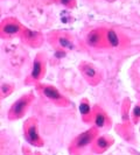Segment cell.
<instances>
[{"instance_id":"cell-1","label":"cell","mask_w":140,"mask_h":155,"mask_svg":"<svg viewBox=\"0 0 140 155\" xmlns=\"http://www.w3.org/2000/svg\"><path fill=\"white\" fill-rule=\"evenodd\" d=\"M97 137H98V128H96V127H91V128L84 131L83 133H81L71 142V146L69 149L70 153L72 155L81 153L89 145H92V142Z\"/></svg>"},{"instance_id":"cell-2","label":"cell","mask_w":140,"mask_h":155,"mask_svg":"<svg viewBox=\"0 0 140 155\" xmlns=\"http://www.w3.org/2000/svg\"><path fill=\"white\" fill-rule=\"evenodd\" d=\"M25 137L27 141L32 143L33 146L41 147L43 145V140L41 139L38 130V121L36 119L31 118L25 123Z\"/></svg>"},{"instance_id":"cell-3","label":"cell","mask_w":140,"mask_h":155,"mask_svg":"<svg viewBox=\"0 0 140 155\" xmlns=\"http://www.w3.org/2000/svg\"><path fill=\"white\" fill-rule=\"evenodd\" d=\"M31 101H32V97L29 94H26V96H22L21 98H19L11 106V109L8 111V118L11 120L20 119L26 113V111H27L29 104H31Z\"/></svg>"},{"instance_id":"cell-4","label":"cell","mask_w":140,"mask_h":155,"mask_svg":"<svg viewBox=\"0 0 140 155\" xmlns=\"http://www.w3.org/2000/svg\"><path fill=\"white\" fill-rule=\"evenodd\" d=\"M40 91L42 92V94L46 97L47 99L52 101L55 104H58L61 106H65L68 104V101L65 99V97L54 86L42 85L40 86Z\"/></svg>"},{"instance_id":"cell-5","label":"cell","mask_w":140,"mask_h":155,"mask_svg":"<svg viewBox=\"0 0 140 155\" xmlns=\"http://www.w3.org/2000/svg\"><path fill=\"white\" fill-rule=\"evenodd\" d=\"M113 143V140L110 137H104V135H99L97 137L95 141L92 142V150L95 153H104L105 150H108L111 145Z\"/></svg>"},{"instance_id":"cell-6","label":"cell","mask_w":140,"mask_h":155,"mask_svg":"<svg viewBox=\"0 0 140 155\" xmlns=\"http://www.w3.org/2000/svg\"><path fill=\"white\" fill-rule=\"evenodd\" d=\"M81 70H82V74L84 75V77L91 83V84H96L99 82V75H98V71L97 69L89 64V63H83L81 65Z\"/></svg>"},{"instance_id":"cell-7","label":"cell","mask_w":140,"mask_h":155,"mask_svg":"<svg viewBox=\"0 0 140 155\" xmlns=\"http://www.w3.org/2000/svg\"><path fill=\"white\" fill-rule=\"evenodd\" d=\"M43 68H45V64H43V61L40 58V55H38L34 60V63H33V67H32V71H31V78L32 81L36 82L39 81L40 78L42 77L43 75Z\"/></svg>"},{"instance_id":"cell-8","label":"cell","mask_w":140,"mask_h":155,"mask_svg":"<svg viewBox=\"0 0 140 155\" xmlns=\"http://www.w3.org/2000/svg\"><path fill=\"white\" fill-rule=\"evenodd\" d=\"M92 123L96 128H98V130L104 128L106 126V124H108V116H106V113L103 110L97 109L92 113Z\"/></svg>"},{"instance_id":"cell-9","label":"cell","mask_w":140,"mask_h":155,"mask_svg":"<svg viewBox=\"0 0 140 155\" xmlns=\"http://www.w3.org/2000/svg\"><path fill=\"white\" fill-rule=\"evenodd\" d=\"M85 42L90 47H101L103 42V35L99 29H93L86 35Z\"/></svg>"},{"instance_id":"cell-10","label":"cell","mask_w":140,"mask_h":155,"mask_svg":"<svg viewBox=\"0 0 140 155\" xmlns=\"http://www.w3.org/2000/svg\"><path fill=\"white\" fill-rule=\"evenodd\" d=\"M79 112L82 114V118L85 123H89V121H92V112H91V106H90V103L86 101V99H83V101L79 103Z\"/></svg>"},{"instance_id":"cell-11","label":"cell","mask_w":140,"mask_h":155,"mask_svg":"<svg viewBox=\"0 0 140 155\" xmlns=\"http://www.w3.org/2000/svg\"><path fill=\"white\" fill-rule=\"evenodd\" d=\"M21 31L20 26L16 22H5L1 27V31L2 34H5L6 36H13V35H16L19 34Z\"/></svg>"},{"instance_id":"cell-12","label":"cell","mask_w":140,"mask_h":155,"mask_svg":"<svg viewBox=\"0 0 140 155\" xmlns=\"http://www.w3.org/2000/svg\"><path fill=\"white\" fill-rule=\"evenodd\" d=\"M105 40L108 42V45L112 48H117L120 45V39L119 35L117 34V31L115 29H108L105 33Z\"/></svg>"},{"instance_id":"cell-13","label":"cell","mask_w":140,"mask_h":155,"mask_svg":"<svg viewBox=\"0 0 140 155\" xmlns=\"http://www.w3.org/2000/svg\"><path fill=\"white\" fill-rule=\"evenodd\" d=\"M56 42H57L58 47L62 48V49H69V50H72V49H74V43H72V41H71L69 38L64 36V35L57 36Z\"/></svg>"},{"instance_id":"cell-14","label":"cell","mask_w":140,"mask_h":155,"mask_svg":"<svg viewBox=\"0 0 140 155\" xmlns=\"http://www.w3.org/2000/svg\"><path fill=\"white\" fill-rule=\"evenodd\" d=\"M23 34H25V38L28 41H35L39 38V33L35 31H31V29H25Z\"/></svg>"},{"instance_id":"cell-15","label":"cell","mask_w":140,"mask_h":155,"mask_svg":"<svg viewBox=\"0 0 140 155\" xmlns=\"http://www.w3.org/2000/svg\"><path fill=\"white\" fill-rule=\"evenodd\" d=\"M132 118H133L134 124H137L140 120V104L134 106V109H133V111H132Z\"/></svg>"},{"instance_id":"cell-16","label":"cell","mask_w":140,"mask_h":155,"mask_svg":"<svg viewBox=\"0 0 140 155\" xmlns=\"http://www.w3.org/2000/svg\"><path fill=\"white\" fill-rule=\"evenodd\" d=\"M11 91H12L11 85H8V84H2V86H1V96H2V97L9 94Z\"/></svg>"},{"instance_id":"cell-17","label":"cell","mask_w":140,"mask_h":155,"mask_svg":"<svg viewBox=\"0 0 140 155\" xmlns=\"http://www.w3.org/2000/svg\"><path fill=\"white\" fill-rule=\"evenodd\" d=\"M60 2H61L62 5H65V6H69L70 4L72 2V0H60Z\"/></svg>"}]
</instances>
